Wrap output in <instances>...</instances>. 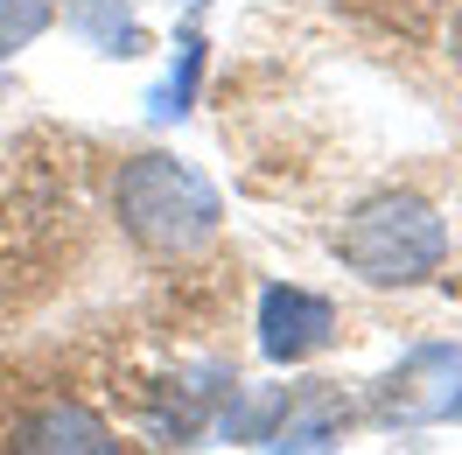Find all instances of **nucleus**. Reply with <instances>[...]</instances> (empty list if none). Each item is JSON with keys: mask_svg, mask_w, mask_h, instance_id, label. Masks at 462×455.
<instances>
[{"mask_svg": "<svg viewBox=\"0 0 462 455\" xmlns=\"http://www.w3.org/2000/svg\"><path fill=\"white\" fill-rule=\"evenodd\" d=\"M372 281H420L434 259H441V231H434V218L420 210V203H372L357 225L337 238Z\"/></svg>", "mask_w": 462, "mask_h": 455, "instance_id": "f257e3e1", "label": "nucleus"}, {"mask_svg": "<svg viewBox=\"0 0 462 455\" xmlns=\"http://www.w3.org/2000/svg\"><path fill=\"white\" fill-rule=\"evenodd\" d=\"M456 50H462V22H456Z\"/></svg>", "mask_w": 462, "mask_h": 455, "instance_id": "f03ea898", "label": "nucleus"}]
</instances>
